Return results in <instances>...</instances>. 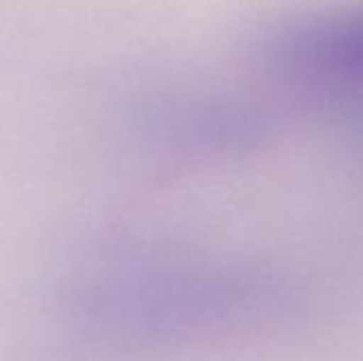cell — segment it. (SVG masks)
Here are the masks:
<instances>
[{"label":"cell","instance_id":"1","mask_svg":"<svg viewBox=\"0 0 363 361\" xmlns=\"http://www.w3.org/2000/svg\"><path fill=\"white\" fill-rule=\"evenodd\" d=\"M259 53L270 70L306 91L345 94L362 79V19L345 11L294 15L262 34Z\"/></svg>","mask_w":363,"mask_h":361}]
</instances>
